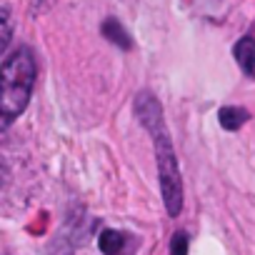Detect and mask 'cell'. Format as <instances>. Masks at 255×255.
<instances>
[{"label":"cell","instance_id":"cell-1","mask_svg":"<svg viewBox=\"0 0 255 255\" xmlns=\"http://www.w3.org/2000/svg\"><path fill=\"white\" fill-rule=\"evenodd\" d=\"M135 115L140 125L150 133L153 148H155V163H158V180H160V193L168 215H180L183 210V180H180V168L175 158V148L168 133V125L163 118V108L155 100L153 93L143 90L135 98Z\"/></svg>","mask_w":255,"mask_h":255},{"label":"cell","instance_id":"cell-6","mask_svg":"<svg viewBox=\"0 0 255 255\" xmlns=\"http://www.w3.org/2000/svg\"><path fill=\"white\" fill-rule=\"evenodd\" d=\"M125 233H118V230H103L100 238H98V245L105 255H120V250L125 248Z\"/></svg>","mask_w":255,"mask_h":255},{"label":"cell","instance_id":"cell-8","mask_svg":"<svg viewBox=\"0 0 255 255\" xmlns=\"http://www.w3.org/2000/svg\"><path fill=\"white\" fill-rule=\"evenodd\" d=\"M188 245H190L188 235L178 230V233L170 238V255H188Z\"/></svg>","mask_w":255,"mask_h":255},{"label":"cell","instance_id":"cell-2","mask_svg":"<svg viewBox=\"0 0 255 255\" xmlns=\"http://www.w3.org/2000/svg\"><path fill=\"white\" fill-rule=\"evenodd\" d=\"M35 85V58L28 48H18L3 60L0 73V118L3 128H8L30 100Z\"/></svg>","mask_w":255,"mask_h":255},{"label":"cell","instance_id":"cell-4","mask_svg":"<svg viewBox=\"0 0 255 255\" xmlns=\"http://www.w3.org/2000/svg\"><path fill=\"white\" fill-rule=\"evenodd\" d=\"M218 120L225 130H240V128L250 120V113L245 108H238V105H225L218 110Z\"/></svg>","mask_w":255,"mask_h":255},{"label":"cell","instance_id":"cell-3","mask_svg":"<svg viewBox=\"0 0 255 255\" xmlns=\"http://www.w3.org/2000/svg\"><path fill=\"white\" fill-rule=\"evenodd\" d=\"M103 35H105V40H110L113 45H118V48H123V50H130L133 48V38L128 35V30L120 25V20H115V18H108V20H103Z\"/></svg>","mask_w":255,"mask_h":255},{"label":"cell","instance_id":"cell-5","mask_svg":"<svg viewBox=\"0 0 255 255\" xmlns=\"http://www.w3.org/2000/svg\"><path fill=\"white\" fill-rule=\"evenodd\" d=\"M233 55L245 73H255V40L253 38H240L233 48Z\"/></svg>","mask_w":255,"mask_h":255},{"label":"cell","instance_id":"cell-7","mask_svg":"<svg viewBox=\"0 0 255 255\" xmlns=\"http://www.w3.org/2000/svg\"><path fill=\"white\" fill-rule=\"evenodd\" d=\"M0 53H5L8 45H10V30H13V20H10V10L3 8L0 10Z\"/></svg>","mask_w":255,"mask_h":255}]
</instances>
